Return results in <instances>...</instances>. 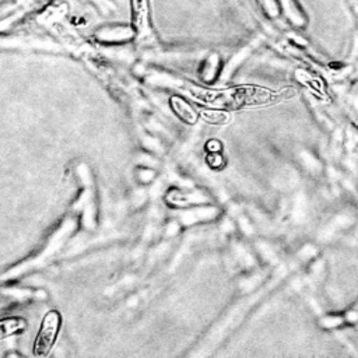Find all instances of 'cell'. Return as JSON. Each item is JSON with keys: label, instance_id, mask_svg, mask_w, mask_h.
I'll return each instance as SVG.
<instances>
[{"label": "cell", "instance_id": "1", "mask_svg": "<svg viewBox=\"0 0 358 358\" xmlns=\"http://www.w3.org/2000/svg\"><path fill=\"white\" fill-rule=\"evenodd\" d=\"M60 322H62V317L57 310H49L45 315V317L42 319V323H41V329H39L35 343H34V355L35 357H46L49 354V351L52 350V347L56 341Z\"/></svg>", "mask_w": 358, "mask_h": 358}, {"label": "cell", "instance_id": "2", "mask_svg": "<svg viewBox=\"0 0 358 358\" xmlns=\"http://www.w3.org/2000/svg\"><path fill=\"white\" fill-rule=\"evenodd\" d=\"M131 25L126 24H106L95 31V38L103 43H120L130 41L134 36Z\"/></svg>", "mask_w": 358, "mask_h": 358}, {"label": "cell", "instance_id": "3", "mask_svg": "<svg viewBox=\"0 0 358 358\" xmlns=\"http://www.w3.org/2000/svg\"><path fill=\"white\" fill-rule=\"evenodd\" d=\"M168 199L176 206H199L208 203V196L201 190H176L171 192Z\"/></svg>", "mask_w": 358, "mask_h": 358}, {"label": "cell", "instance_id": "4", "mask_svg": "<svg viewBox=\"0 0 358 358\" xmlns=\"http://www.w3.org/2000/svg\"><path fill=\"white\" fill-rule=\"evenodd\" d=\"M218 215V208L211 207V206H203L199 204L194 208L186 211L182 214L180 217V222L183 225H192L196 222H201V221H208L213 220Z\"/></svg>", "mask_w": 358, "mask_h": 358}, {"label": "cell", "instance_id": "5", "mask_svg": "<svg viewBox=\"0 0 358 358\" xmlns=\"http://www.w3.org/2000/svg\"><path fill=\"white\" fill-rule=\"evenodd\" d=\"M148 0H131V27L134 31L141 32L148 24Z\"/></svg>", "mask_w": 358, "mask_h": 358}, {"label": "cell", "instance_id": "6", "mask_svg": "<svg viewBox=\"0 0 358 358\" xmlns=\"http://www.w3.org/2000/svg\"><path fill=\"white\" fill-rule=\"evenodd\" d=\"M25 329H27V320L20 316L0 319V338L24 331Z\"/></svg>", "mask_w": 358, "mask_h": 358}, {"label": "cell", "instance_id": "7", "mask_svg": "<svg viewBox=\"0 0 358 358\" xmlns=\"http://www.w3.org/2000/svg\"><path fill=\"white\" fill-rule=\"evenodd\" d=\"M171 105H172V109L175 110V113H176L180 119H183V120H186V122H189V123H192V122L196 119V113H194L193 108H192L186 101H183L182 98L173 96V98L171 99Z\"/></svg>", "mask_w": 358, "mask_h": 358}, {"label": "cell", "instance_id": "8", "mask_svg": "<svg viewBox=\"0 0 358 358\" xmlns=\"http://www.w3.org/2000/svg\"><path fill=\"white\" fill-rule=\"evenodd\" d=\"M347 320V317L344 315H337V313H330V315H324L320 317L319 324L324 329H336L341 324H344V322Z\"/></svg>", "mask_w": 358, "mask_h": 358}, {"label": "cell", "instance_id": "9", "mask_svg": "<svg viewBox=\"0 0 358 358\" xmlns=\"http://www.w3.org/2000/svg\"><path fill=\"white\" fill-rule=\"evenodd\" d=\"M208 165H210L211 168H218V166L222 165V157L218 154V151H217V152H213V154L208 157Z\"/></svg>", "mask_w": 358, "mask_h": 358}, {"label": "cell", "instance_id": "10", "mask_svg": "<svg viewBox=\"0 0 358 358\" xmlns=\"http://www.w3.org/2000/svg\"><path fill=\"white\" fill-rule=\"evenodd\" d=\"M140 175H141V180L150 182L154 178V171H151V169H141Z\"/></svg>", "mask_w": 358, "mask_h": 358}, {"label": "cell", "instance_id": "11", "mask_svg": "<svg viewBox=\"0 0 358 358\" xmlns=\"http://www.w3.org/2000/svg\"><path fill=\"white\" fill-rule=\"evenodd\" d=\"M180 231V224L178 222H171L169 224V229H168V235H175Z\"/></svg>", "mask_w": 358, "mask_h": 358}]
</instances>
